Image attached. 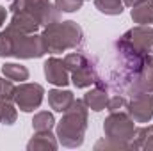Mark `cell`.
<instances>
[{
	"label": "cell",
	"mask_w": 153,
	"mask_h": 151,
	"mask_svg": "<svg viewBox=\"0 0 153 151\" xmlns=\"http://www.w3.org/2000/svg\"><path fill=\"white\" fill-rule=\"evenodd\" d=\"M146 57L148 53L134 48L126 39L121 38L116 41L112 61L107 68V84H103V89L109 87L117 94H137Z\"/></svg>",
	"instance_id": "6da1fadb"
},
{
	"label": "cell",
	"mask_w": 153,
	"mask_h": 151,
	"mask_svg": "<svg viewBox=\"0 0 153 151\" xmlns=\"http://www.w3.org/2000/svg\"><path fill=\"white\" fill-rule=\"evenodd\" d=\"M46 52L45 43L41 36H27L14 29H7L0 32V57H22V59H32L41 57Z\"/></svg>",
	"instance_id": "7a4b0ae2"
},
{
	"label": "cell",
	"mask_w": 153,
	"mask_h": 151,
	"mask_svg": "<svg viewBox=\"0 0 153 151\" xmlns=\"http://www.w3.org/2000/svg\"><path fill=\"white\" fill-rule=\"evenodd\" d=\"M41 38H43L46 52H50V53H61L68 48H76L84 43L82 29L75 21L50 23Z\"/></svg>",
	"instance_id": "3957f363"
},
{
	"label": "cell",
	"mask_w": 153,
	"mask_h": 151,
	"mask_svg": "<svg viewBox=\"0 0 153 151\" xmlns=\"http://www.w3.org/2000/svg\"><path fill=\"white\" fill-rule=\"evenodd\" d=\"M85 121H87V115H85V107H84V101L76 100L71 103V109L66 110V117L61 121L59 128H57V133H59V139L64 146H80L82 141H84V130H85Z\"/></svg>",
	"instance_id": "277c9868"
},
{
	"label": "cell",
	"mask_w": 153,
	"mask_h": 151,
	"mask_svg": "<svg viewBox=\"0 0 153 151\" xmlns=\"http://www.w3.org/2000/svg\"><path fill=\"white\" fill-rule=\"evenodd\" d=\"M64 66L71 71V80L76 87H87V85L98 82L96 66H94L91 55H87L84 52H73V53L66 55Z\"/></svg>",
	"instance_id": "5b68a950"
},
{
	"label": "cell",
	"mask_w": 153,
	"mask_h": 151,
	"mask_svg": "<svg viewBox=\"0 0 153 151\" xmlns=\"http://www.w3.org/2000/svg\"><path fill=\"white\" fill-rule=\"evenodd\" d=\"M11 9H13V13L20 11V9H25V11L32 9L29 13L38 20L39 25H50L59 20V13L55 11V7H52V4L48 0H14Z\"/></svg>",
	"instance_id": "8992f818"
},
{
	"label": "cell",
	"mask_w": 153,
	"mask_h": 151,
	"mask_svg": "<svg viewBox=\"0 0 153 151\" xmlns=\"http://www.w3.org/2000/svg\"><path fill=\"white\" fill-rule=\"evenodd\" d=\"M18 103V107L23 112H30L34 109H38L43 100V87L39 84H25L18 89H14V96H13Z\"/></svg>",
	"instance_id": "52a82bcc"
},
{
	"label": "cell",
	"mask_w": 153,
	"mask_h": 151,
	"mask_svg": "<svg viewBox=\"0 0 153 151\" xmlns=\"http://www.w3.org/2000/svg\"><path fill=\"white\" fill-rule=\"evenodd\" d=\"M128 112L139 123L150 121L153 117V98L150 93H137L134 100L128 103Z\"/></svg>",
	"instance_id": "ba28073f"
},
{
	"label": "cell",
	"mask_w": 153,
	"mask_h": 151,
	"mask_svg": "<svg viewBox=\"0 0 153 151\" xmlns=\"http://www.w3.org/2000/svg\"><path fill=\"white\" fill-rule=\"evenodd\" d=\"M105 132L109 133L111 139L121 137V139H130V135H134V123L125 115V114H112L107 121H105Z\"/></svg>",
	"instance_id": "9c48e42d"
},
{
	"label": "cell",
	"mask_w": 153,
	"mask_h": 151,
	"mask_svg": "<svg viewBox=\"0 0 153 151\" xmlns=\"http://www.w3.org/2000/svg\"><path fill=\"white\" fill-rule=\"evenodd\" d=\"M123 39H126L134 48L141 50L143 53H152L153 52V29L148 27H135L130 29Z\"/></svg>",
	"instance_id": "30bf717a"
},
{
	"label": "cell",
	"mask_w": 153,
	"mask_h": 151,
	"mask_svg": "<svg viewBox=\"0 0 153 151\" xmlns=\"http://www.w3.org/2000/svg\"><path fill=\"white\" fill-rule=\"evenodd\" d=\"M45 76L48 78L50 84H55V85H66L70 82L68 68L61 59H48L45 62Z\"/></svg>",
	"instance_id": "8fae6325"
},
{
	"label": "cell",
	"mask_w": 153,
	"mask_h": 151,
	"mask_svg": "<svg viewBox=\"0 0 153 151\" xmlns=\"http://www.w3.org/2000/svg\"><path fill=\"white\" fill-rule=\"evenodd\" d=\"M48 101L55 110L66 112L71 107V103L75 101V98H73V93H70V91H50L48 93Z\"/></svg>",
	"instance_id": "7c38bea8"
},
{
	"label": "cell",
	"mask_w": 153,
	"mask_h": 151,
	"mask_svg": "<svg viewBox=\"0 0 153 151\" xmlns=\"http://www.w3.org/2000/svg\"><path fill=\"white\" fill-rule=\"evenodd\" d=\"M132 20L135 23H153V2L152 0H144L141 5H135V9H132Z\"/></svg>",
	"instance_id": "4fadbf2b"
},
{
	"label": "cell",
	"mask_w": 153,
	"mask_h": 151,
	"mask_svg": "<svg viewBox=\"0 0 153 151\" xmlns=\"http://www.w3.org/2000/svg\"><path fill=\"white\" fill-rule=\"evenodd\" d=\"M84 103H87V107L93 109L94 112H100V110H103L107 107L109 98H107V94L102 89H94V91H89L84 96Z\"/></svg>",
	"instance_id": "5bb4252c"
},
{
	"label": "cell",
	"mask_w": 153,
	"mask_h": 151,
	"mask_svg": "<svg viewBox=\"0 0 153 151\" xmlns=\"http://www.w3.org/2000/svg\"><path fill=\"white\" fill-rule=\"evenodd\" d=\"M2 73L7 76L9 80H27L29 78L27 68H23L20 64H4Z\"/></svg>",
	"instance_id": "9a60e30c"
},
{
	"label": "cell",
	"mask_w": 153,
	"mask_h": 151,
	"mask_svg": "<svg viewBox=\"0 0 153 151\" xmlns=\"http://www.w3.org/2000/svg\"><path fill=\"white\" fill-rule=\"evenodd\" d=\"M94 5L98 7L100 13H105V14H121L123 11L121 0H94Z\"/></svg>",
	"instance_id": "2e32d148"
},
{
	"label": "cell",
	"mask_w": 153,
	"mask_h": 151,
	"mask_svg": "<svg viewBox=\"0 0 153 151\" xmlns=\"http://www.w3.org/2000/svg\"><path fill=\"white\" fill-rule=\"evenodd\" d=\"M16 119V112L13 110V105L9 100H0V123L4 124H13Z\"/></svg>",
	"instance_id": "e0dca14e"
},
{
	"label": "cell",
	"mask_w": 153,
	"mask_h": 151,
	"mask_svg": "<svg viewBox=\"0 0 153 151\" xmlns=\"http://www.w3.org/2000/svg\"><path fill=\"white\" fill-rule=\"evenodd\" d=\"M32 124H34V128H36L38 132L50 130V128L53 126V115H52V114H48V112H41V114H38V115L34 117Z\"/></svg>",
	"instance_id": "ac0fdd59"
},
{
	"label": "cell",
	"mask_w": 153,
	"mask_h": 151,
	"mask_svg": "<svg viewBox=\"0 0 153 151\" xmlns=\"http://www.w3.org/2000/svg\"><path fill=\"white\" fill-rule=\"evenodd\" d=\"M84 0H55V5L57 9L64 11V13H73V11H78L82 7Z\"/></svg>",
	"instance_id": "d6986e66"
},
{
	"label": "cell",
	"mask_w": 153,
	"mask_h": 151,
	"mask_svg": "<svg viewBox=\"0 0 153 151\" xmlns=\"http://www.w3.org/2000/svg\"><path fill=\"white\" fill-rule=\"evenodd\" d=\"M14 96V87L11 82H5L0 78V100H9Z\"/></svg>",
	"instance_id": "ffe728a7"
},
{
	"label": "cell",
	"mask_w": 153,
	"mask_h": 151,
	"mask_svg": "<svg viewBox=\"0 0 153 151\" xmlns=\"http://www.w3.org/2000/svg\"><path fill=\"white\" fill-rule=\"evenodd\" d=\"M123 105H125V98H123L121 94H116V96H112V98L109 100V103H107V109H109L111 112H116V110H119Z\"/></svg>",
	"instance_id": "44dd1931"
},
{
	"label": "cell",
	"mask_w": 153,
	"mask_h": 151,
	"mask_svg": "<svg viewBox=\"0 0 153 151\" xmlns=\"http://www.w3.org/2000/svg\"><path fill=\"white\" fill-rule=\"evenodd\" d=\"M144 0H125V4L126 5H130V7H134V5H139V4H143Z\"/></svg>",
	"instance_id": "7402d4cb"
},
{
	"label": "cell",
	"mask_w": 153,
	"mask_h": 151,
	"mask_svg": "<svg viewBox=\"0 0 153 151\" xmlns=\"http://www.w3.org/2000/svg\"><path fill=\"white\" fill-rule=\"evenodd\" d=\"M4 20H5V9H4V7H0V25L4 23Z\"/></svg>",
	"instance_id": "603a6c76"
}]
</instances>
